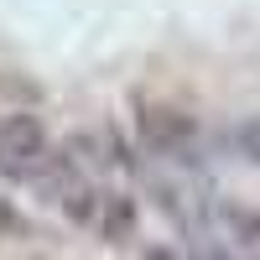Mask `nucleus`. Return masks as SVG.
<instances>
[{"label":"nucleus","instance_id":"5","mask_svg":"<svg viewBox=\"0 0 260 260\" xmlns=\"http://www.w3.org/2000/svg\"><path fill=\"white\" fill-rule=\"evenodd\" d=\"M229 146L240 151L245 161H255V167H260V115H250L245 125H234V136H229Z\"/></svg>","mask_w":260,"mask_h":260},{"label":"nucleus","instance_id":"4","mask_svg":"<svg viewBox=\"0 0 260 260\" xmlns=\"http://www.w3.org/2000/svg\"><path fill=\"white\" fill-rule=\"evenodd\" d=\"M213 224H219V234H229L234 245H260V213L255 208L219 203V208H213Z\"/></svg>","mask_w":260,"mask_h":260},{"label":"nucleus","instance_id":"3","mask_svg":"<svg viewBox=\"0 0 260 260\" xmlns=\"http://www.w3.org/2000/svg\"><path fill=\"white\" fill-rule=\"evenodd\" d=\"M83 224H94L99 240H130V229H136V203H130L125 192H115V187H99V198H94Z\"/></svg>","mask_w":260,"mask_h":260},{"label":"nucleus","instance_id":"7","mask_svg":"<svg viewBox=\"0 0 260 260\" xmlns=\"http://www.w3.org/2000/svg\"><path fill=\"white\" fill-rule=\"evenodd\" d=\"M146 260H182V255H172V250H146Z\"/></svg>","mask_w":260,"mask_h":260},{"label":"nucleus","instance_id":"6","mask_svg":"<svg viewBox=\"0 0 260 260\" xmlns=\"http://www.w3.org/2000/svg\"><path fill=\"white\" fill-rule=\"evenodd\" d=\"M21 234H31L26 213H21L11 198H0V240H21Z\"/></svg>","mask_w":260,"mask_h":260},{"label":"nucleus","instance_id":"1","mask_svg":"<svg viewBox=\"0 0 260 260\" xmlns=\"http://www.w3.org/2000/svg\"><path fill=\"white\" fill-rule=\"evenodd\" d=\"M47 130L37 125V115H6L0 120V172L6 177H37L47 167Z\"/></svg>","mask_w":260,"mask_h":260},{"label":"nucleus","instance_id":"2","mask_svg":"<svg viewBox=\"0 0 260 260\" xmlns=\"http://www.w3.org/2000/svg\"><path fill=\"white\" fill-rule=\"evenodd\" d=\"M136 130H141V146L161 161H182L192 146V115L172 110V104H141Z\"/></svg>","mask_w":260,"mask_h":260}]
</instances>
